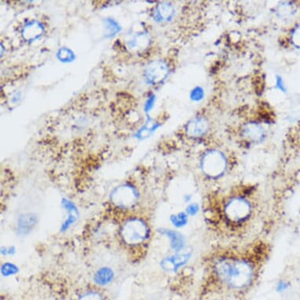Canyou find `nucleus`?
I'll return each mask as SVG.
<instances>
[{
	"instance_id": "1",
	"label": "nucleus",
	"mask_w": 300,
	"mask_h": 300,
	"mask_svg": "<svg viewBox=\"0 0 300 300\" xmlns=\"http://www.w3.org/2000/svg\"><path fill=\"white\" fill-rule=\"evenodd\" d=\"M214 273L218 279L236 289L250 285L255 275V268L249 260L234 256H224L214 263Z\"/></svg>"
},
{
	"instance_id": "2",
	"label": "nucleus",
	"mask_w": 300,
	"mask_h": 300,
	"mask_svg": "<svg viewBox=\"0 0 300 300\" xmlns=\"http://www.w3.org/2000/svg\"><path fill=\"white\" fill-rule=\"evenodd\" d=\"M252 212V207L248 199L234 197L225 202L223 213L225 219L232 224L243 223L248 220Z\"/></svg>"
},
{
	"instance_id": "3",
	"label": "nucleus",
	"mask_w": 300,
	"mask_h": 300,
	"mask_svg": "<svg viewBox=\"0 0 300 300\" xmlns=\"http://www.w3.org/2000/svg\"><path fill=\"white\" fill-rule=\"evenodd\" d=\"M121 237L124 242L131 245L142 244L149 237V228L141 219L127 220L121 228Z\"/></svg>"
},
{
	"instance_id": "4",
	"label": "nucleus",
	"mask_w": 300,
	"mask_h": 300,
	"mask_svg": "<svg viewBox=\"0 0 300 300\" xmlns=\"http://www.w3.org/2000/svg\"><path fill=\"white\" fill-rule=\"evenodd\" d=\"M137 199V193L131 186L117 187L111 194V200L116 205L121 207H132Z\"/></svg>"
},
{
	"instance_id": "5",
	"label": "nucleus",
	"mask_w": 300,
	"mask_h": 300,
	"mask_svg": "<svg viewBox=\"0 0 300 300\" xmlns=\"http://www.w3.org/2000/svg\"><path fill=\"white\" fill-rule=\"evenodd\" d=\"M203 169L207 175L212 177L220 175L226 167V162L223 156L218 152H211L203 158Z\"/></svg>"
},
{
	"instance_id": "6",
	"label": "nucleus",
	"mask_w": 300,
	"mask_h": 300,
	"mask_svg": "<svg viewBox=\"0 0 300 300\" xmlns=\"http://www.w3.org/2000/svg\"><path fill=\"white\" fill-rule=\"evenodd\" d=\"M191 254L189 252L178 253L170 256L161 261V267L168 272H176L178 269L187 264L190 260Z\"/></svg>"
},
{
	"instance_id": "7",
	"label": "nucleus",
	"mask_w": 300,
	"mask_h": 300,
	"mask_svg": "<svg viewBox=\"0 0 300 300\" xmlns=\"http://www.w3.org/2000/svg\"><path fill=\"white\" fill-rule=\"evenodd\" d=\"M61 204H62L63 207H65V210L67 211V214H68V217L66 218L65 222H63L62 226L61 227V231L64 232V231L67 230L70 227L72 224L74 223L77 220L79 217V212L74 203L70 201V200H67V199L65 198L62 199Z\"/></svg>"
},
{
	"instance_id": "8",
	"label": "nucleus",
	"mask_w": 300,
	"mask_h": 300,
	"mask_svg": "<svg viewBox=\"0 0 300 300\" xmlns=\"http://www.w3.org/2000/svg\"><path fill=\"white\" fill-rule=\"evenodd\" d=\"M162 235L168 237L171 243V247L174 251H178L183 249L185 246V238L178 231L172 230V229H162L160 230Z\"/></svg>"
},
{
	"instance_id": "9",
	"label": "nucleus",
	"mask_w": 300,
	"mask_h": 300,
	"mask_svg": "<svg viewBox=\"0 0 300 300\" xmlns=\"http://www.w3.org/2000/svg\"><path fill=\"white\" fill-rule=\"evenodd\" d=\"M36 215L33 213L23 214L19 217L18 222H17V230L19 234H26L32 230L36 223Z\"/></svg>"
},
{
	"instance_id": "10",
	"label": "nucleus",
	"mask_w": 300,
	"mask_h": 300,
	"mask_svg": "<svg viewBox=\"0 0 300 300\" xmlns=\"http://www.w3.org/2000/svg\"><path fill=\"white\" fill-rule=\"evenodd\" d=\"M112 278H113V272L110 268L103 267L96 272L94 276V281L98 285L105 286L112 282Z\"/></svg>"
},
{
	"instance_id": "11",
	"label": "nucleus",
	"mask_w": 300,
	"mask_h": 300,
	"mask_svg": "<svg viewBox=\"0 0 300 300\" xmlns=\"http://www.w3.org/2000/svg\"><path fill=\"white\" fill-rule=\"evenodd\" d=\"M171 223L175 227H183L188 223V215L186 212H179L170 217Z\"/></svg>"
},
{
	"instance_id": "12",
	"label": "nucleus",
	"mask_w": 300,
	"mask_h": 300,
	"mask_svg": "<svg viewBox=\"0 0 300 300\" xmlns=\"http://www.w3.org/2000/svg\"><path fill=\"white\" fill-rule=\"evenodd\" d=\"M18 267L13 263H6L1 266V273L3 276H10L18 272Z\"/></svg>"
},
{
	"instance_id": "13",
	"label": "nucleus",
	"mask_w": 300,
	"mask_h": 300,
	"mask_svg": "<svg viewBox=\"0 0 300 300\" xmlns=\"http://www.w3.org/2000/svg\"><path fill=\"white\" fill-rule=\"evenodd\" d=\"M79 300H103V297L97 292H87L83 294Z\"/></svg>"
},
{
	"instance_id": "14",
	"label": "nucleus",
	"mask_w": 300,
	"mask_h": 300,
	"mask_svg": "<svg viewBox=\"0 0 300 300\" xmlns=\"http://www.w3.org/2000/svg\"><path fill=\"white\" fill-rule=\"evenodd\" d=\"M199 211H200V205L197 203H190L186 209V213L190 216H194L198 214Z\"/></svg>"
},
{
	"instance_id": "15",
	"label": "nucleus",
	"mask_w": 300,
	"mask_h": 300,
	"mask_svg": "<svg viewBox=\"0 0 300 300\" xmlns=\"http://www.w3.org/2000/svg\"><path fill=\"white\" fill-rule=\"evenodd\" d=\"M293 41L295 44L300 48V27L297 29L294 33Z\"/></svg>"
},
{
	"instance_id": "16",
	"label": "nucleus",
	"mask_w": 300,
	"mask_h": 300,
	"mask_svg": "<svg viewBox=\"0 0 300 300\" xmlns=\"http://www.w3.org/2000/svg\"><path fill=\"white\" fill-rule=\"evenodd\" d=\"M1 252H2L3 255H14V253L16 252V249L14 247H10V248H2V250H1Z\"/></svg>"
},
{
	"instance_id": "17",
	"label": "nucleus",
	"mask_w": 300,
	"mask_h": 300,
	"mask_svg": "<svg viewBox=\"0 0 300 300\" xmlns=\"http://www.w3.org/2000/svg\"><path fill=\"white\" fill-rule=\"evenodd\" d=\"M287 288H288V284L284 282H279L278 287H276L278 292H284V291L286 290Z\"/></svg>"
}]
</instances>
